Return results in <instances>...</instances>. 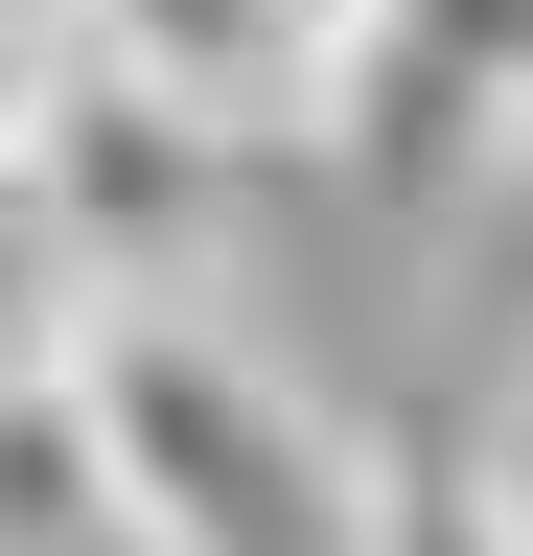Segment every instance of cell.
I'll return each mask as SVG.
<instances>
[{"label": "cell", "mask_w": 533, "mask_h": 556, "mask_svg": "<svg viewBox=\"0 0 533 556\" xmlns=\"http://www.w3.org/2000/svg\"><path fill=\"white\" fill-rule=\"evenodd\" d=\"M71 394H93L116 486H140V556H348V441H325L210 302H116Z\"/></svg>", "instance_id": "6da1fadb"}, {"label": "cell", "mask_w": 533, "mask_h": 556, "mask_svg": "<svg viewBox=\"0 0 533 556\" xmlns=\"http://www.w3.org/2000/svg\"><path fill=\"white\" fill-rule=\"evenodd\" d=\"M510 93H533V0H348V47H325V163L371 208H441L464 163H510Z\"/></svg>", "instance_id": "7a4b0ae2"}, {"label": "cell", "mask_w": 533, "mask_h": 556, "mask_svg": "<svg viewBox=\"0 0 533 556\" xmlns=\"http://www.w3.org/2000/svg\"><path fill=\"white\" fill-rule=\"evenodd\" d=\"M24 186L71 208V255L116 278V302H163V255H210V208H232V139L186 116V93H140L93 24H71V70H47V139H24Z\"/></svg>", "instance_id": "3957f363"}, {"label": "cell", "mask_w": 533, "mask_h": 556, "mask_svg": "<svg viewBox=\"0 0 533 556\" xmlns=\"http://www.w3.org/2000/svg\"><path fill=\"white\" fill-rule=\"evenodd\" d=\"M71 24L140 70V93H186L255 163V139H325V0H71Z\"/></svg>", "instance_id": "277c9868"}, {"label": "cell", "mask_w": 533, "mask_h": 556, "mask_svg": "<svg viewBox=\"0 0 533 556\" xmlns=\"http://www.w3.org/2000/svg\"><path fill=\"white\" fill-rule=\"evenodd\" d=\"M348 556H533V486L487 417H348Z\"/></svg>", "instance_id": "5b68a950"}, {"label": "cell", "mask_w": 533, "mask_h": 556, "mask_svg": "<svg viewBox=\"0 0 533 556\" xmlns=\"http://www.w3.org/2000/svg\"><path fill=\"white\" fill-rule=\"evenodd\" d=\"M0 556H140V486H116V441H93L71 371L0 394Z\"/></svg>", "instance_id": "8992f818"}, {"label": "cell", "mask_w": 533, "mask_h": 556, "mask_svg": "<svg viewBox=\"0 0 533 556\" xmlns=\"http://www.w3.org/2000/svg\"><path fill=\"white\" fill-rule=\"evenodd\" d=\"M93 325H116V278L71 255V208H47L24 163H0V394H47V371H93Z\"/></svg>", "instance_id": "52a82bcc"}, {"label": "cell", "mask_w": 533, "mask_h": 556, "mask_svg": "<svg viewBox=\"0 0 533 556\" xmlns=\"http://www.w3.org/2000/svg\"><path fill=\"white\" fill-rule=\"evenodd\" d=\"M47 70H71V0H0V163L47 139Z\"/></svg>", "instance_id": "ba28073f"}, {"label": "cell", "mask_w": 533, "mask_h": 556, "mask_svg": "<svg viewBox=\"0 0 533 556\" xmlns=\"http://www.w3.org/2000/svg\"><path fill=\"white\" fill-rule=\"evenodd\" d=\"M510 163H533V93H510Z\"/></svg>", "instance_id": "9c48e42d"}, {"label": "cell", "mask_w": 533, "mask_h": 556, "mask_svg": "<svg viewBox=\"0 0 533 556\" xmlns=\"http://www.w3.org/2000/svg\"><path fill=\"white\" fill-rule=\"evenodd\" d=\"M510 486H533V417H510Z\"/></svg>", "instance_id": "30bf717a"}, {"label": "cell", "mask_w": 533, "mask_h": 556, "mask_svg": "<svg viewBox=\"0 0 533 556\" xmlns=\"http://www.w3.org/2000/svg\"><path fill=\"white\" fill-rule=\"evenodd\" d=\"M325 47H348V0H325Z\"/></svg>", "instance_id": "8fae6325"}]
</instances>
